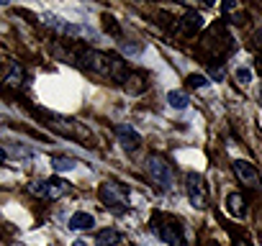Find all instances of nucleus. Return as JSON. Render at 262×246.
Wrapping results in <instances>:
<instances>
[{"label":"nucleus","instance_id":"obj_1","mask_svg":"<svg viewBox=\"0 0 262 246\" xmlns=\"http://www.w3.org/2000/svg\"><path fill=\"white\" fill-rule=\"evenodd\" d=\"M82 62H85L93 72H98V75H103V77L123 80V62H121L118 57H113V54H105V52H85V54H82Z\"/></svg>","mask_w":262,"mask_h":246},{"label":"nucleus","instance_id":"obj_2","mask_svg":"<svg viewBox=\"0 0 262 246\" xmlns=\"http://www.w3.org/2000/svg\"><path fill=\"white\" fill-rule=\"evenodd\" d=\"M100 200H103L105 208H111V210H116V213L128 210V192H126V187L118 185V182H103V185H100Z\"/></svg>","mask_w":262,"mask_h":246},{"label":"nucleus","instance_id":"obj_3","mask_svg":"<svg viewBox=\"0 0 262 246\" xmlns=\"http://www.w3.org/2000/svg\"><path fill=\"white\" fill-rule=\"evenodd\" d=\"M47 120H52L49 126L52 129H57L59 134H64V136H72V139H80V141H93V134L85 129V126H80L77 120H67V118H59V115H54V113H41Z\"/></svg>","mask_w":262,"mask_h":246},{"label":"nucleus","instance_id":"obj_4","mask_svg":"<svg viewBox=\"0 0 262 246\" xmlns=\"http://www.w3.org/2000/svg\"><path fill=\"white\" fill-rule=\"evenodd\" d=\"M147 169H149L152 182H155L160 190H170V187H172V167L167 164L165 157L152 154V157L147 159Z\"/></svg>","mask_w":262,"mask_h":246},{"label":"nucleus","instance_id":"obj_5","mask_svg":"<svg viewBox=\"0 0 262 246\" xmlns=\"http://www.w3.org/2000/svg\"><path fill=\"white\" fill-rule=\"evenodd\" d=\"M29 190H31L34 195H39V198L59 200V198H64V195H67L70 185H67L64 180H59V177H49V180H44V182H31V185H29Z\"/></svg>","mask_w":262,"mask_h":246},{"label":"nucleus","instance_id":"obj_6","mask_svg":"<svg viewBox=\"0 0 262 246\" xmlns=\"http://www.w3.org/2000/svg\"><path fill=\"white\" fill-rule=\"evenodd\" d=\"M185 192H188V200L195 205V208H206L208 203V190H206V182L201 175L195 172H188L185 175Z\"/></svg>","mask_w":262,"mask_h":246},{"label":"nucleus","instance_id":"obj_7","mask_svg":"<svg viewBox=\"0 0 262 246\" xmlns=\"http://www.w3.org/2000/svg\"><path fill=\"white\" fill-rule=\"evenodd\" d=\"M155 231L160 233V238H162L165 243H170V246H185V238H183L180 226H178L175 220H170V218H157Z\"/></svg>","mask_w":262,"mask_h":246},{"label":"nucleus","instance_id":"obj_8","mask_svg":"<svg viewBox=\"0 0 262 246\" xmlns=\"http://www.w3.org/2000/svg\"><path fill=\"white\" fill-rule=\"evenodd\" d=\"M234 172H236V177H239L242 185H247V187H257L259 185V175H257L254 164H249L244 159H236L234 162Z\"/></svg>","mask_w":262,"mask_h":246},{"label":"nucleus","instance_id":"obj_9","mask_svg":"<svg viewBox=\"0 0 262 246\" xmlns=\"http://www.w3.org/2000/svg\"><path fill=\"white\" fill-rule=\"evenodd\" d=\"M116 136H118V141H121V146L126 149V152H134V149H139L142 146V136L128 126V123H123V126H118L116 129Z\"/></svg>","mask_w":262,"mask_h":246},{"label":"nucleus","instance_id":"obj_10","mask_svg":"<svg viewBox=\"0 0 262 246\" xmlns=\"http://www.w3.org/2000/svg\"><path fill=\"white\" fill-rule=\"evenodd\" d=\"M226 210L234 215V218H244L247 215V208H244V198L239 195V192H231L229 198H226Z\"/></svg>","mask_w":262,"mask_h":246},{"label":"nucleus","instance_id":"obj_11","mask_svg":"<svg viewBox=\"0 0 262 246\" xmlns=\"http://www.w3.org/2000/svg\"><path fill=\"white\" fill-rule=\"evenodd\" d=\"M6 82H8L11 87H21V85L26 82V72H24V67H21L18 62H13V64H11V69H8V77H6Z\"/></svg>","mask_w":262,"mask_h":246},{"label":"nucleus","instance_id":"obj_12","mask_svg":"<svg viewBox=\"0 0 262 246\" xmlns=\"http://www.w3.org/2000/svg\"><path fill=\"white\" fill-rule=\"evenodd\" d=\"M90 226H95V218H93L90 213H75V215L70 218V228H72V231H85V228H90Z\"/></svg>","mask_w":262,"mask_h":246},{"label":"nucleus","instance_id":"obj_13","mask_svg":"<svg viewBox=\"0 0 262 246\" xmlns=\"http://www.w3.org/2000/svg\"><path fill=\"white\" fill-rule=\"evenodd\" d=\"M118 241H121V233L113 231V228H105L95 236V246H116Z\"/></svg>","mask_w":262,"mask_h":246},{"label":"nucleus","instance_id":"obj_14","mask_svg":"<svg viewBox=\"0 0 262 246\" xmlns=\"http://www.w3.org/2000/svg\"><path fill=\"white\" fill-rule=\"evenodd\" d=\"M201 26H203L201 13H188V16L183 18V29H185V34H195Z\"/></svg>","mask_w":262,"mask_h":246},{"label":"nucleus","instance_id":"obj_15","mask_svg":"<svg viewBox=\"0 0 262 246\" xmlns=\"http://www.w3.org/2000/svg\"><path fill=\"white\" fill-rule=\"evenodd\" d=\"M167 100H170V105H172V108H178V110H183V108L188 105V95H185V92H180V90H170Z\"/></svg>","mask_w":262,"mask_h":246},{"label":"nucleus","instance_id":"obj_16","mask_svg":"<svg viewBox=\"0 0 262 246\" xmlns=\"http://www.w3.org/2000/svg\"><path fill=\"white\" fill-rule=\"evenodd\" d=\"M52 164H54V169L57 172H70V169H75V159H70V157H54L52 159Z\"/></svg>","mask_w":262,"mask_h":246},{"label":"nucleus","instance_id":"obj_17","mask_svg":"<svg viewBox=\"0 0 262 246\" xmlns=\"http://www.w3.org/2000/svg\"><path fill=\"white\" fill-rule=\"evenodd\" d=\"M188 85L198 90V87H206V85H208V80H206L203 75H190V77H188Z\"/></svg>","mask_w":262,"mask_h":246},{"label":"nucleus","instance_id":"obj_18","mask_svg":"<svg viewBox=\"0 0 262 246\" xmlns=\"http://www.w3.org/2000/svg\"><path fill=\"white\" fill-rule=\"evenodd\" d=\"M103 21H105V31H108V34H113V36H118V34H121V29H118V23H116V18H111V16H105Z\"/></svg>","mask_w":262,"mask_h":246},{"label":"nucleus","instance_id":"obj_19","mask_svg":"<svg viewBox=\"0 0 262 246\" xmlns=\"http://www.w3.org/2000/svg\"><path fill=\"white\" fill-rule=\"evenodd\" d=\"M236 80H239L242 87H247V85L252 82V72H249V69H236Z\"/></svg>","mask_w":262,"mask_h":246},{"label":"nucleus","instance_id":"obj_20","mask_svg":"<svg viewBox=\"0 0 262 246\" xmlns=\"http://www.w3.org/2000/svg\"><path fill=\"white\" fill-rule=\"evenodd\" d=\"M121 49H123V54H139L142 52V46H137V44H121Z\"/></svg>","mask_w":262,"mask_h":246},{"label":"nucleus","instance_id":"obj_21","mask_svg":"<svg viewBox=\"0 0 262 246\" xmlns=\"http://www.w3.org/2000/svg\"><path fill=\"white\" fill-rule=\"evenodd\" d=\"M252 46H254V49H262V31H257V34L252 36Z\"/></svg>","mask_w":262,"mask_h":246},{"label":"nucleus","instance_id":"obj_22","mask_svg":"<svg viewBox=\"0 0 262 246\" xmlns=\"http://www.w3.org/2000/svg\"><path fill=\"white\" fill-rule=\"evenodd\" d=\"M234 8H236L234 3H224V6H221V11H224V13H229V11H234Z\"/></svg>","mask_w":262,"mask_h":246},{"label":"nucleus","instance_id":"obj_23","mask_svg":"<svg viewBox=\"0 0 262 246\" xmlns=\"http://www.w3.org/2000/svg\"><path fill=\"white\" fill-rule=\"evenodd\" d=\"M3 162H6V152H3V149H0V164H3Z\"/></svg>","mask_w":262,"mask_h":246},{"label":"nucleus","instance_id":"obj_24","mask_svg":"<svg viewBox=\"0 0 262 246\" xmlns=\"http://www.w3.org/2000/svg\"><path fill=\"white\" fill-rule=\"evenodd\" d=\"M234 246H249V243H247V241H236Z\"/></svg>","mask_w":262,"mask_h":246},{"label":"nucleus","instance_id":"obj_25","mask_svg":"<svg viewBox=\"0 0 262 246\" xmlns=\"http://www.w3.org/2000/svg\"><path fill=\"white\" fill-rule=\"evenodd\" d=\"M72 246H85V241H75V243H72Z\"/></svg>","mask_w":262,"mask_h":246}]
</instances>
